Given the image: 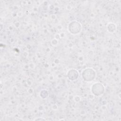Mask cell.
<instances>
[{
	"mask_svg": "<svg viewBox=\"0 0 121 121\" xmlns=\"http://www.w3.org/2000/svg\"><path fill=\"white\" fill-rule=\"evenodd\" d=\"M91 91L95 95L97 96H100L103 95L104 92V86L100 83H95L92 85Z\"/></svg>",
	"mask_w": 121,
	"mask_h": 121,
	"instance_id": "obj_3",
	"label": "cell"
},
{
	"mask_svg": "<svg viewBox=\"0 0 121 121\" xmlns=\"http://www.w3.org/2000/svg\"><path fill=\"white\" fill-rule=\"evenodd\" d=\"M35 121H36V120H45V119H43V118H36V119H35Z\"/></svg>",
	"mask_w": 121,
	"mask_h": 121,
	"instance_id": "obj_5",
	"label": "cell"
},
{
	"mask_svg": "<svg viewBox=\"0 0 121 121\" xmlns=\"http://www.w3.org/2000/svg\"><path fill=\"white\" fill-rule=\"evenodd\" d=\"M82 78L86 82H90L94 80L96 76L95 70L92 68L85 69L82 71Z\"/></svg>",
	"mask_w": 121,
	"mask_h": 121,
	"instance_id": "obj_1",
	"label": "cell"
},
{
	"mask_svg": "<svg viewBox=\"0 0 121 121\" xmlns=\"http://www.w3.org/2000/svg\"><path fill=\"white\" fill-rule=\"evenodd\" d=\"M81 29V25L77 21H72L70 22L68 26L69 32L73 35L78 34L80 32Z\"/></svg>",
	"mask_w": 121,
	"mask_h": 121,
	"instance_id": "obj_2",
	"label": "cell"
},
{
	"mask_svg": "<svg viewBox=\"0 0 121 121\" xmlns=\"http://www.w3.org/2000/svg\"><path fill=\"white\" fill-rule=\"evenodd\" d=\"M67 77L71 81L76 80L78 77V71L74 69H70L67 73Z\"/></svg>",
	"mask_w": 121,
	"mask_h": 121,
	"instance_id": "obj_4",
	"label": "cell"
}]
</instances>
